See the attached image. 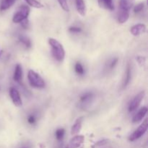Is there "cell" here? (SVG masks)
<instances>
[{"label":"cell","instance_id":"1","mask_svg":"<svg viewBox=\"0 0 148 148\" xmlns=\"http://www.w3.org/2000/svg\"><path fill=\"white\" fill-rule=\"evenodd\" d=\"M49 43L51 48V52L53 57L58 62H62L65 57V50L62 43L53 38H49Z\"/></svg>","mask_w":148,"mask_h":148},{"label":"cell","instance_id":"2","mask_svg":"<svg viewBox=\"0 0 148 148\" xmlns=\"http://www.w3.org/2000/svg\"><path fill=\"white\" fill-rule=\"evenodd\" d=\"M27 79H28L29 83L32 87L36 88H44L46 86L44 80L43 78L35 71L29 70L27 74Z\"/></svg>","mask_w":148,"mask_h":148},{"label":"cell","instance_id":"3","mask_svg":"<svg viewBox=\"0 0 148 148\" xmlns=\"http://www.w3.org/2000/svg\"><path fill=\"white\" fill-rule=\"evenodd\" d=\"M29 14H30V8H29V7L25 5L21 6L13 16L12 21L14 23H23V21L27 20Z\"/></svg>","mask_w":148,"mask_h":148},{"label":"cell","instance_id":"4","mask_svg":"<svg viewBox=\"0 0 148 148\" xmlns=\"http://www.w3.org/2000/svg\"><path fill=\"white\" fill-rule=\"evenodd\" d=\"M148 128V119H146L143 122V124L132 133V134L130 135V137H129V140L131 142H134L135 140H138L140 137H143L145 132H147Z\"/></svg>","mask_w":148,"mask_h":148},{"label":"cell","instance_id":"5","mask_svg":"<svg viewBox=\"0 0 148 148\" xmlns=\"http://www.w3.org/2000/svg\"><path fill=\"white\" fill-rule=\"evenodd\" d=\"M145 95V91H141V92H139V93L134 97V99L131 101L130 106H129V111H130V112H133V111H134L137 108H138L139 106L141 103L142 101H143V98H144Z\"/></svg>","mask_w":148,"mask_h":148},{"label":"cell","instance_id":"6","mask_svg":"<svg viewBox=\"0 0 148 148\" xmlns=\"http://www.w3.org/2000/svg\"><path fill=\"white\" fill-rule=\"evenodd\" d=\"M10 95L11 97V99L13 103L15 106L20 107L23 104V101H22L21 97H20V92H18L16 88H11L10 90Z\"/></svg>","mask_w":148,"mask_h":148},{"label":"cell","instance_id":"7","mask_svg":"<svg viewBox=\"0 0 148 148\" xmlns=\"http://www.w3.org/2000/svg\"><path fill=\"white\" fill-rule=\"evenodd\" d=\"M84 140H85V137L82 135H77L75 137H74L72 140H70V142L69 143V144L66 145V147L65 148H78L81 146V145L84 143Z\"/></svg>","mask_w":148,"mask_h":148},{"label":"cell","instance_id":"8","mask_svg":"<svg viewBox=\"0 0 148 148\" xmlns=\"http://www.w3.org/2000/svg\"><path fill=\"white\" fill-rule=\"evenodd\" d=\"M146 31V26L144 24H137L134 25L133 27H131V32L133 36H140V35L143 34V33H145Z\"/></svg>","mask_w":148,"mask_h":148},{"label":"cell","instance_id":"9","mask_svg":"<svg viewBox=\"0 0 148 148\" xmlns=\"http://www.w3.org/2000/svg\"><path fill=\"white\" fill-rule=\"evenodd\" d=\"M147 113V107H143L142 108H140L138 112L134 116L132 119V122L133 123H137L141 121L142 120L144 119V117L145 116L146 114Z\"/></svg>","mask_w":148,"mask_h":148},{"label":"cell","instance_id":"10","mask_svg":"<svg viewBox=\"0 0 148 148\" xmlns=\"http://www.w3.org/2000/svg\"><path fill=\"white\" fill-rule=\"evenodd\" d=\"M135 0H121L120 1V10L121 11L128 12H130V10L132 7Z\"/></svg>","mask_w":148,"mask_h":148},{"label":"cell","instance_id":"11","mask_svg":"<svg viewBox=\"0 0 148 148\" xmlns=\"http://www.w3.org/2000/svg\"><path fill=\"white\" fill-rule=\"evenodd\" d=\"M83 117H79V118L76 120L75 124L72 126V130H71V134H72V135L78 134V133L80 132L81 128H82V121H83Z\"/></svg>","mask_w":148,"mask_h":148},{"label":"cell","instance_id":"12","mask_svg":"<svg viewBox=\"0 0 148 148\" xmlns=\"http://www.w3.org/2000/svg\"><path fill=\"white\" fill-rule=\"evenodd\" d=\"M98 4L101 8L111 10V11L114 10V4L113 0H98Z\"/></svg>","mask_w":148,"mask_h":148},{"label":"cell","instance_id":"13","mask_svg":"<svg viewBox=\"0 0 148 148\" xmlns=\"http://www.w3.org/2000/svg\"><path fill=\"white\" fill-rule=\"evenodd\" d=\"M75 4L78 13L81 16H85L86 14V6L84 0H75Z\"/></svg>","mask_w":148,"mask_h":148},{"label":"cell","instance_id":"14","mask_svg":"<svg viewBox=\"0 0 148 148\" xmlns=\"http://www.w3.org/2000/svg\"><path fill=\"white\" fill-rule=\"evenodd\" d=\"M23 77V69L20 64H17L14 69V75H13V79L16 82H20Z\"/></svg>","mask_w":148,"mask_h":148},{"label":"cell","instance_id":"15","mask_svg":"<svg viewBox=\"0 0 148 148\" xmlns=\"http://www.w3.org/2000/svg\"><path fill=\"white\" fill-rule=\"evenodd\" d=\"M132 77V69H131V66H130V64H127V70H126L125 73V77H124V82H123V87L126 88V87L128 85V84L130 83V80H131Z\"/></svg>","mask_w":148,"mask_h":148},{"label":"cell","instance_id":"16","mask_svg":"<svg viewBox=\"0 0 148 148\" xmlns=\"http://www.w3.org/2000/svg\"><path fill=\"white\" fill-rule=\"evenodd\" d=\"M16 0H1V4H0V10L4 11L8 10L14 4Z\"/></svg>","mask_w":148,"mask_h":148},{"label":"cell","instance_id":"17","mask_svg":"<svg viewBox=\"0 0 148 148\" xmlns=\"http://www.w3.org/2000/svg\"><path fill=\"white\" fill-rule=\"evenodd\" d=\"M129 17H130V12H124L119 10L118 14V21L119 23L122 24V23H126L128 20Z\"/></svg>","mask_w":148,"mask_h":148},{"label":"cell","instance_id":"18","mask_svg":"<svg viewBox=\"0 0 148 148\" xmlns=\"http://www.w3.org/2000/svg\"><path fill=\"white\" fill-rule=\"evenodd\" d=\"M92 98V94L91 92H87V93L84 94L81 96L80 98V102L81 104L82 105H85L88 103H89L90 101V100Z\"/></svg>","mask_w":148,"mask_h":148},{"label":"cell","instance_id":"19","mask_svg":"<svg viewBox=\"0 0 148 148\" xmlns=\"http://www.w3.org/2000/svg\"><path fill=\"white\" fill-rule=\"evenodd\" d=\"M25 1L27 2V4L28 5H30V7H33L34 8H37V9H40L43 8V5L38 0H25Z\"/></svg>","mask_w":148,"mask_h":148},{"label":"cell","instance_id":"20","mask_svg":"<svg viewBox=\"0 0 148 148\" xmlns=\"http://www.w3.org/2000/svg\"><path fill=\"white\" fill-rule=\"evenodd\" d=\"M75 72H76L78 75H82L84 74V68L83 66H82V65L79 62H77V63L75 64Z\"/></svg>","mask_w":148,"mask_h":148},{"label":"cell","instance_id":"21","mask_svg":"<svg viewBox=\"0 0 148 148\" xmlns=\"http://www.w3.org/2000/svg\"><path fill=\"white\" fill-rule=\"evenodd\" d=\"M65 134V130L64 129H59L56 132V137L58 140H62Z\"/></svg>","mask_w":148,"mask_h":148},{"label":"cell","instance_id":"22","mask_svg":"<svg viewBox=\"0 0 148 148\" xmlns=\"http://www.w3.org/2000/svg\"><path fill=\"white\" fill-rule=\"evenodd\" d=\"M59 4H60L61 7L63 9L64 11L69 12V5H68V3L66 0H58Z\"/></svg>","mask_w":148,"mask_h":148},{"label":"cell","instance_id":"23","mask_svg":"<svg viewBox=\"0 0 148 148\" xmlns=\"http://www.w3.org/2000/svg\"><path fill=\"white\" fill-rule=\"evenodd\" d=\"M20 40L26 46V47H30L31 43H30V40H29L27 38H26L25 36H20Z\"/></svg>","mask_w":148,"mask_h":148},{"label":"cell","instance_id":"24","mask_svg":"<svg viewBox=\"0 0 148 148\" xmlns=\"http://www.w3.org/2000/svg\"><path fill=\"white\" fill-rule=\"evenodd\" d=\"M144 7H145L144 3L143 2L140 3V4H138L137 5L135 6V7L134 8V12L135 13L140 12L143 11V10L144 9Z\"/></svg>","mask_w":148,"mask_h":148},{"label":"cell","instance_id":"25","mask_svg":"<svg viewBox=\"0 0 148 148\" xmlns=\"http://www.w3.org/2000/svg\"><path fill=\"white\" fill-rule=\"evenodd\" d=\"M137 61L140 64H144L145 62V58L143 57V56H137Z\"/></svg>","mask_w":148,"mask_h":148},{"label":"cell","instance_id":"26","mask_svg":"<svg viewBox=\"0 0 148 148\" xmlns=\"http://www.w3.org/2000/svg\"><path fill=\"white\" fill-rule=\"evenodd\" d=\"M69 31L73 32V33H79V32H81V28L77 27H69Z\"/></svg>","mask_w":148,"mask_h":148},{"label":"cell","instance_id":"27","mask_svg":"<svg viewBox=\"0 0 148 148\" xmlns=\"http://www.w3.org/2000/svg\"><path fill=\"white\" fill-rule=\"evenodd\" d=\"M27 121H28V122L30 123V124H33V123H35V121H36V117L33 115L30 116L28 119H27Z\"/></svg>","mask_w":148,"mask_h":148},{"label":"cell","instance_id":"28","mask_svg":"<svg viewBox=\"0 0 148 148\" xmlns=\"http://www.w3.org/2000/svg\"><path fill=\"white\" fill-rule=\"evenodd\" d=\"M117 62H118V59H114V60L111 62V64H110V68H111V69H113V68L115 66V65L117 64Z\"/></svg>","mask_w":148,"mask_h":148},{"label":"cell","instance_id":"29","mask_svg":"<svg viewBox=\"0 0 148 148\" xmlns=\"http://www.w3.org/2000/svg\"><path fill=\"white\" fill-rule=\"evenodd\" d=\"M107 142H108V140H103V141H101V142H99V143H97V145H98V146L103 145L106 144Z\"/></svg>","mask_w":148,"mask_h":148},{"label":"cell","instance_id":"30","mask_svg":"<svg viewBox=\"0 0 148 148\" xmlns=\"http://www.w3.org/2000/svg\"><path fill=\"white\" fill-rule=\"evenodd\" d=\"M24 148H27V147H24Z\"/></svg>","mask_w":148,"mask_h":148}]
</instances>
